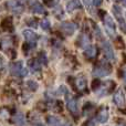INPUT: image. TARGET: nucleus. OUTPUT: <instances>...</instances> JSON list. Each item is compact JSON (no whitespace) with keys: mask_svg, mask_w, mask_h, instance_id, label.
<instances>
[{"mask_svg":"<svg viewBox=\"0 0 126 126\" xmlns=\"http://www.w3.org/2000/svg\"><path fill=\"white\" fill-rule=\"evenodd\" d=\"M67 107L72 113H76L78 112V104H76V101L74 98H69L67 100Z\"/></svg>","mask_w":126,"mask_h":126,"instance_id":"obj_10","label":"nucleus"},{"mask_svg":"<svg viewBox=\"0 0 126 126\" xmlns=\"http://www.w3.org/2000/svg\"><path fill=\"white\" fill-rule=\"evenodd\" d=\"M102 1H103V0H93V4L95 7H98V6H101Z\"/></svg>","mask_w":126,"mask_h":126,"instance_id":"obj_18","label":"nucleus"},{"mask_svg":"<svg viewBox=\"0 0 126 126\" xmlns=\"http://www.w3.org/2000/svg\"><path fill=\"white\" fill-rule=\"evenodd\" d=\"M97 120L100 123H105L109 120V112H107V109H103L102 111L97 114Z\"/></svg>","mask_w":126,"mask_h":126,"instance_id":"obj_9","label":"nucleus"},{"mask_svg":"<svg viewBox=\"0 0 126 126\" xmlns=\"http://www.w3.org/2000/svg\"><path fill=\"white\" fill-rule=\"evenodd\" d=\"M35 126H43V125H42V124H37Z\"/></svg>","mask_w":126,"mask_h":126,"instance_id":"obj_23","label":"nucleus"},{"mask_svg":"<svg viewBox=\"0 0 126 126\" xmlns=\"http://www.w3.org/2000/svg\"><path fill=\"white\" fill-rule=\"evenodd\" d=\"M3 69V61H2V59L0 58V70Z\"/></svg>","mask_w":126,"mask_h":126,"instance_id":"obj_19","label":"nucleus"},{"mask_svg":"<svg viewBox=\"0 0 126 126\" xmlns=\"http://www.w3.org/2000/svg\"><path fill=\"white\" fill-rule=\"evenodd\" d=\"M81 2L79 1V0H71V1L67 2L66 4V10L69 11V12H72V11H74L75 9H80L81 8Z\"/></svg>","mask_w":126,"mask_h":126,"instance_id":"obj_6","label":"nucleus"},{"mask_svg":"<svg viewBox=\"0 0 126 126\" xmlns=\"http://www.w3.org/2000/svg\"><path fill=\"white\" fill-rule=\"evenodd\" d=\"M114 102L117 106H123L125 104V97H124V94L121 90H118L115 94H114Z\"/></svg>","mask_w":126,"mask_h":126,"instance_id":"obj_5","label":"nucleus"},{"mask_svg":"<svg viewBox=\"0 0 126 126\" xmlns=\"http://www.w3.org/2000/svg\"><path fill=\"white\" fill-rule=\"evenodd\" d=\"M100 85H101V81L98 80V79H95V80L92 82V89H93V90H97L98 87H100Z\"/></svg>","mask_w":126,"mask_h":126,"instance_id":"obj_16","label":"nucleus"},{"mask_svg":"<svg viewBox=\"0 0 126 126\" xmlns=\"http://www.w3.org/2000/svg\"><path fill=\"white\" fill-rule=\"evenodd\" d=\"M84 53H85V55H86L87 58H90V59L94 58V57H95V54H96V49H95V47L91 46V47H89V48H86V50H85Z\"/></svg>","mask_w":126,"mask_h":126,"instance_id":"obj_11","label":"nucleus"},{"mask_svg":"<svg viewBox=\"0 0 126 126\" xmlns=\"http://www.w3.org/2000/svg\"><path fill=\"white\" fill-rule=\"evenodd\" d=\"M103 50H104L105 54H106V57L109 58L110 60L114 59V53H113V51H112V47L107 41H104V43H103Z\"/></svg>","mask_w":126,"mask_h":126,"instance_id":"obj_7","label":"nucleus"},{"mask_svg":"<svg viewBox=\"0 0 126 126\" xmlns=\"http://www.w3.org/2000/svg\"><path fill=\"white\" fill-rule=\"evenodd\" d=\"M32 11L34 13H43L44 10H43V7L39 3H34L32 6Z\"/></svg>","mask_w":126,"mask_h":126,"instance_id":"obj_13","label":"nucleus"},{"mask_svg":"<svg viewBox=\"0 0 126 126\" xmlns=\"http://www.w3.org/2000/svg\"><path fill=\"white\" fill-rule=\"evenodd\" d=\"M48 122H49V124H50L51 126H58L59 125V121H58L55 117H53V116L48 117Z\"/></svg>","mask_w":126,"mask_h":126,"instance_id":"obj_14","label":"nucleus"},{"mask_svg":"<svg viewBox=\"0 0 126 126\" xmlns=\"http://www.w3.org/2000/svg\"><path fill=\"white\" fill-rule=\"evenodd\" d=\"M62 30L63 32H65L67 35H72L74 32V30H75V28H74V26L72 23H70V22H64V23L62 24Z\"/></svg>","mask_w":126,"mask_h":126,"instance_id":"obj_8","label":"nucleus"},{"mask_svg":"<svg viewBox=\"0 0 126 126\" xmlns=\"http://www.w3.org/2000/svg\"><path fill=\"white\" fill-rule=\"evenodd\" d=\"M27 84H28V87H29V89L32 90V91H35V90L38 89V84H37L35 82H33V81H29Z\"/></svg>","mask_w":126,"mask_h":126,"instance_id":"obj_15","label":"nucleus"},{"mask_svg":"<svg viewBox=\"0 0 126 126\" xmlns=\"http://www.w3.org/2000/svg\"><path fill=\"white\" fill-rule=\"evenodd\" d=\"M11 73L16 76H19V78H23L27 75V69L23 67L22 62H16L11 65Z\"/></svg>","mask_w":126,"mask_h":126,"instance_id":"obj_1","label":"nucleus"},{"mask_svg":"<svg viewBox=\"0 0 126 126\" xmlns=\"http://www.w3.org/2000/svg\"><path fill=\"white\" fill-rule=\"evenodd\" d=\"M121 2H122V4L124 7H126V0H121Z\"/></svg>","mask_w":126,"mask_h":126,"instance_id":"obj_20","label":"nucleus"},{"mask_svg":"<svg viewBox=\"0 0 126 126\" xmlns=\"http://www.w3.org/2000/svg\"><path fill=\"white\" fill-rule=\"evenodd\" d=\"M117 126H126V125H125V124H123V123H122L121 125H117Z\"/></svg>","mask_w":126,"mask_h":126,"instance_id":"obj_22","label":"nucleus"},{"mask_svg":"<svg viewBox=\"0 0 126 126\" xmlns=\"http://www.w3.org/2000/svg\"><path fill=\"white\" fill-rule=\"evenodd\" d=\"M124 80H125V82H126V70H125V73H124Z\"/></svg>","mask_w":126,"mask_h":126,"instance_id":"obj_21","label":"nucleus"},{"mask_svg":"<svg viewBox=\"0 0 126 126\" xmlns=\"http://www.w3.org/2000/svg\"><path fill=\"white\" fill-rule=\"evenodd\" d=\"M41 28L44 29V30L50 29V22H49L48 20H42V21H41Z\"/></svg>","mask_w":126,"mask_h":126,"instance_id":"obj_17","label":"nucleus"},{"mask_svg":"<svg viewBox=\"0 0 126 126\" xmlns=\"http://www.w3.org/2000/svg\"><path fill=\"white\" fill-rule=\"evenodd\" d=\"M76 86H78L79 90H83L85 89V86H86V80H85L84 78H79L78 80H76Z\"/></svg>","mask_w":126,"mask_h":126,"instance_id":"obj_12","label":"nucleus"},{"mask_svg":"<svg viewBox=\"0 0 126 126\" xmlns=\"http://www.w3.org/2000/svg\"><path fill=\"white\" fill-rule=\"evenodd\" d=\"M113 11H114V15H115L116 19H117V20H118V22H120L121 31H122L123 33H126V22H125L124 18L122 17V12H121V9L118 8L117 6H114Z\"/></svg>","mask_w":126,"mask_h":126,"instance_id":"obj_2","label":"nucleus"},{"mask_svg":"<svg viewBox=\"0 0 126 126\" xmlns=\"http://www.w3.org/2000/svg\"><path fill=\"white\" fill-rule=\"evenodd\" d=\"M23 35H24V38H26L27 42H28L29 44H32V46H34L35 42H37V40H38V35L35 34L33 31H31V30H24L23 31Z\"/></svg>","mask_w":126,"mask_h":126,"instance_id":"obj_3","label":"nucleus"},{"mask_svg":"<svg viewBox=\"0 0 126 126\" xmlns=\"http://www.w3.org/2000/svg\"><path fill=\"white\" fill-rule=\"evenodd\" d=\"M104 22H105V28H106V30L109 31L110 34L113 35L114 33H115V24H114L113 20H112V18L110 17L109 15L105 16V18H104Z\"/></svg>","mask_w":126,"mask_h":126,"instance_id":"obj_4","label":"nucleus"}]
</instances>
